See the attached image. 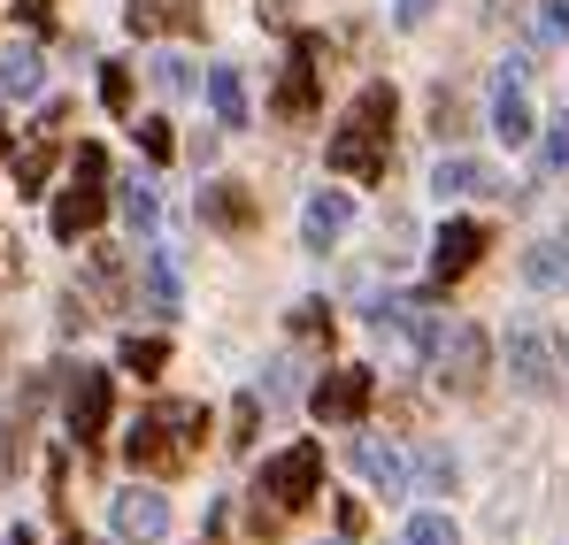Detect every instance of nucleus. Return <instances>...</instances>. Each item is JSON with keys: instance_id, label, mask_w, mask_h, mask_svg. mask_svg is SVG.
I'll use <instances>...</instances> for the list:
<instances>
[{"instance_id": "1", "label": "nucleus", "mask_w": 569, "mask_h": 545, "mask_svg": "<svg viewBox=\"0 0 569 545\" xmlns=\"http://www.w3.org/2000/svg\"><path fill=\"white\" fill-rule=\"evenodd\" d=\"M392 85H362L355 92V108L339 115V131H331V147H323V162L339 170V178H362L378 184L385 178V147H392Z\"/></svg>"}, {"instance_id": "2", "label": "nucleus", "mask_w": 569, "mask_h": 545, "mask_svg": "<svg viewBox=\"0 0 569 545\" xmlns=\"http://www.w3.org/2000/svg\"><path fill=\"white\" fill-rule=\"evenodd\" d=\"M192 438H208V415L186 407V400H162V407H147V415L131 423L123 461H131V468H147V476H178V468L192 461Z\"/></svg>"}, {"instance_id": "3", "label": "nucleus", "mask_w": 569, "mask_h": 545, "mask_svg": "<svg viewBox=\"0 0 569 545\" xmlns=\"http://www.w3.org/2000/svg\"><path fill=\"white\" fill-rule=\"evenodd\" d=\"M316 492H323V446H316V438H300V446H284L278 461H262V484H254V499H270L278 515L308 507Z\"/></svg>"}, {"instance_id": "4", "label": "nucleus", "mask_w": 569, "mask_h": 545, "mask_svg": "<svg viewBox=\"0 0 569 545\" xmlns=\"http://www.w3.org/2000/svg\"><path fill=\"white\" fill-rule=\"evenodd\" d=\"M100 215H108V154L100 147H78V178L54 200V239H86Z\"/></svg>"}, {"instance_id": "5", "label": "nucleus", "mask_w": 569, "mask_h": 545, "mask_svg": "<svg viewBox=\"0 0 569 545\" xmlns=\"http://www.w3.org/2000/svg\"><path fill=\"white\" fill-rule=\"evenodd\" d=\"M431 362H439V384L447 392H477L485 384V331L477 323H447L439 346H431Z\"/></svg>"}, {"instance_id": "6", "label": "nucleus", "mask_w": 569, "mask_h": 545, "mask_svg": "<svg viewBox=\"0 0 569 545\" xmlns=\"http://www.w3.org/2000/svg\"><path fill=\"white\" fill-rule=\"evenodd\" d=\"M116 538L123 545H154V538H170V499L162 492H147V484H131V492H116Z\"/></svg>"}, {"instance_id": "7", "label": "nucleus", "mask_w": 569, "mask_h": 545, "mask_svg": "<svg viewBox=\"0 0 569 545\" xmlns=\"http://www.w3.org/2000/svg\"><path fill=\"white\" fill-rule=\"evenodd\" d=\"M200 223H208V231H231V239H247V231L262 223V200H254L247 184L216 178V184H200Z\"/></svg>"}, {"instance_id": "8", "label": "nucleus", "mask_w": 569, "mask_h": 545, "mask_svg": "<svg viewBox=\"0 0 569 545\" xmlns=\"http://www.w3.org/2000/svg\"><path fill=\"white\" fill-rule=\"evenodd\" d=\"M108 407H116L108 369H78V376H70V438H78V446H93L100 431H108Z\"/></svg>"}, {"instance_id": "9", "label": "nucleus", "mask_w": 569, "mask_h": 545, "mask_svg": "<svg viewBox=\"0 0 569 545\" xmlns=\"http://www.w3.org/2000/svg\"><path fill=\"white\" fill-rule=\"evenodd\" d=\"M508 384H516V392H531V400H547V392H555V354H547V339H539L531 323H516V331H508Z\"/></svg>"}, {"instance_id": "10", "label": "nucleus", "mask_w": 569, "mask_h": 545, "mask_svg": "<svg viewBox=\"0 0 569 545\" xmlns=\"http://www.w3.org/2000/svg\"><path fill=\"white\" fill-rule=\"evenodd\" d=\"M492 131L508 139V147H531V92H523V62H508L500 78H492Z\"/></svg>"}, {"instance_id": "11", "label": "nucleus", "mask_w": 569, "mask_h": 545, "mask_svg": "<svg viewBox=\"0 0 569 545\" xmlns=\"http://www.w3.org/2000/svg\"><path fill=\"white\" fill-rule=\"evenodd\" d=\"M477 254H485V223L455 215V223H439V239H431V276H439V284H455V276L477 270Z\"/></svg>"}, {"instance_id": "12", "label": "nucleus", "mask_w": 569, "mask_h": 545, "mask_svg": "<svg viewBox=\"0 0 569 545\" xmlns=\"http://www.w3.org/2000/svg\"><path fill=\"white\" fill-rule=\"evenodd\" d=\"M308 400H316V415H323V423H355V415L370 407V369H331Z\"/></svg>"}, {"instance_id": "13", "label": "nucleus", "mask_w": 569, "mask_h": 545, "mask_svg": "<svg viewBox=\"0 0 569 545\" xmlns=\"http://www.w3.org/2000/svg\"><path fill=\"white\" fill-rule=\"evenodd\" d=\"M316 62H323V39L300 31V39H292V70H284L278 100H270L278 115H308V108H316Z\"/></svg>"}, {"instance_id": "14", "label": "nucleus", "mask_w": 569, "mask_h": 545, "mask_svg": "<svg viewBox=\"0 0 569 545\" xmlns=\"http://www.w3.org/2000/svg\"><path fill=\"white\" fill-rule=\"evenodd\" d=\"M347 223H355V200H347V192H316V200H308V215H300V239L323 254V246H331Z\"/></svg>"}, {"instance_id": "15", "label": "nucleus", "mask_w": 569, "mask_h": 545, "mask_svg": "<svg viewBox=\"0 0 569 545\" xmlns=\"http://www.w3.org/2000/svg\"><path fill=\"white\" fill-rule=\"evenodd\" d=\"M355 468L378 484L385 499H400L408 492V461H400V446H378V438H355Z\"/></svg>"}, {"instance_id": "16", "label": "nucleus", "mask_w": 569, "mask_h": 545, "mask_svg": "<svg viewBox=\"0 0 569 545\" xmlns=\"http://www.w3.org/2000/svg\"><path fill=\"white\" fill-rule=\"evenodd\" d=\"M431 192H447V200H485V192H500V178H492L485 162H470V154H447L439 178H431Z\"/></svg>"}, {"instance_id": "17", "label": "nucleus", "mask_w": 569, "mask_h": 545, "mask_svg": "<svg viewBox=\"0 0 569 545\" xmlns=\"http://www.w3.org/2000/svg\"><path fill=\"white\" fill-rule=\"evenodd\" d=\"M123 23H131L139 39H154V31H170V23H178V31H200V8H186V0H131Z\"/></svg>"}, {"instance_id": "18", "label": "nucleus", "mask_w": 569, "mask_h": 545, "mask_svg": "<svg viewBox=\"0 0 569 545\" xmlns=\"http://www.w3.org/2000/svg\"><path fill=\"white\" fill-rule=\"evenodd\" d=\"M139 284H147V315H178V262L162 246L139 254Z\"/></svg>"}, {"instance_id": "19", "label": "nucleus", "mask_w": 569, "mask_h": 545, "mask_svg": "<svg viewBox=\"0 0 569 545\" xmlns=\"http://www.w3.org/2000/svg\"><path fill=\"white\" fill-rule=\"evenodd\" d=\"M0 92H8V100L39 92V47H31V39H8V47H0Z\"/></svg>"}, {"instance_id": "20", "label": "nucleus", "mask_w": 569, "mask_h": 545, "mask_svg": "<svg viewBox=\"0 0 569 545\" xmlns=\"http://www.w3.org/2000/svg\"><path fill=\"white\" fill-rule=\"evenodd\" d=\"M523 276H531V284H547V292H555V284H569V223L523 254Z\"/></svg>"}, {"instance_id": "21", "label": "nucleus", "mask_w": 569, "mask_h": 545, "mask_svg": "<svg viewBox=\"0 0 569 545\" xmlns=\"http://www.w3.org/2000/svg\"><path fill=\"white\" fill-rule=\"evenodd\" d=\"M116 208H123V223H131L139 239H154V223H162V200H154V184H147V178H123V184H116Z\"/></svg>"}, {"instance_id": "22", "label": "nucleus", "mask_w": 569, "mask_h": 545, "mask_svg": "<svg viewBox=\"0 0 569 545\" xmlns=\"http://www.w3.org/2000/svg\"><path fill=\"white\" fill-rule=\"evenodd\" d=\"M208 100H216L223 131H247V85H239V70H208Z\"/></svg>"}, {"instance_id": "23", "label": "nucleus", "mask_w": 569, "mask_h": 545, "mask_svg": "<svg viewBox=\"0 0 569 545\" xmlns=\"http://www.w3.org/2000/svg\"><path fill=\"white\" fill-rule=\"evenodd\" d=\"M47 170H54V147H47V139H39V147H23V154H16V192H39Z\"/></svg>"}, {"instance_id": "24", "label": "nucleus", "mask_w": 569, "mask_h": 545, "mask_svg": "<svg viewBox=\"0 0 569 545\" xmlns=\"http://www.w3.org/2000/svg\"><path fill=\"white\" fill-rule=\"evenodd\" d=\"M123 369L131 376H154V369H170V346L162 339H123Z\"/></svg>"}, {"instance_id": "25", "label": "nucleus", "mask_w": 569, "mask_h": 545, "mask_svg": "<svg viewBox=\"0 0 569 545\" xmlns=\"http://www.w3.org/2000/svg\"><path fill=\"white\" fill-rule=\"evenodd\" d=\"M154 85L170 92V100H186V92H192V62H186V54H162V62H154Z\"/></svg>"}, {"instance_id": "26", "label": "nucleus", "mask_w": 569, "mask_h": 545, "mask_svg": "<svg viewBox=\"0 0 569 545\" xmlns=\"http://www.w3.org/2000/svg\"><path fill=\"white\" fill-rule=\"evenodd\" d=\"M100 100H108L116 115H131V70H123V62H108V70H100Z\"/></svg>"}, {"instance_id": "27", "label": "nucleus", "mask_w": 569, "mask_h": 545, "mask_svg": "<svg viewBox=\"0 0 569 545\" xmlns=\"http://www.w3.org/2000/svg\"><path fill=\"white\" fill-rule=\"evenodd\" d=\"M408 545H462V538H455L447 515H416V523H408Z\"/></svg>"}, {"instance_id": "28", "label": "nucleus", "mask_w": 569, "mask_h": 545, "mask_svg": "<svg viewBox=\"0 0 569 545\" xmlns=\"http://www.w3.org/2000/svg\"><path fill=\"white\" fill-rule=\"evenodd\" d=\"M139 147H147L154 162H170V154H178V139H170V123H162V115H147V123H139Z\"/></svg>"}, {"instance_id": "29", "label": "nucleus", "mask_w": 569, "mask_h": 545, "mask_svg": "<svg viewBox=\"0 0 569 545\" xmlns=\"http://www.w3.org/2000/svg\"><path fill=\"white\" fill-rule=\"evenodd\" d=\"M254 415H262V400H254V392H247V400H239V407H231V446H247V438H254Z\"/></svg>"}, {"instance_id": "30", "label": "nucleus", "mask_w": 569, "mask_h": 545, "mask_svg": "<svg viewBox=\"0 0 569 545\" xmlns=\"http://www.w3.org/2000/svg\"><path fill=\"white\" fill-rule=\"evenodd\" d=\"M292 331H331V307H323V300H300V307H292Z\"/></svg>"}, {"instance_id": "31", "label": "nucleus", "mask_w": 569, "mask_h": 545, "mask_svg": "<svg viewBox=\"0 0 569 545\" xmlns=\"http://www.w3.org/2000/svg\"><path fill=\"white\" fill-rule=\"evenodd\" d=\"M431 8H439V0H392V23L416 31V23H431Z\"/></svg>"}, {"instance_id": "32", "label": "nucleus", "mask_w": 569, "mask_h": 545, "mask_svg": "<svg viewBox=\"0 0 569 545\" xmlns=\"http://www.w3.org/2000/svg\"><path fill=\"white\" fill-rule=\"evenodd\" d=\"M292 392H300V369L278 362V369H270V400H292Z\"/></svg>"}, {"instance_id": "33", "label": "nucleus", "mask_w": 569, "mask_h": 545, "mask_svg": "<svg viewBox=\"0 0 569 545\" xmlns=\"http://www.w3.org/2000/svg\"><path fill=\"white\" fill-rule=\"evenodd\" d=\"M547 170H569V115L555 123V139H547Z\"/></svg>"}, {"instance_id": "34", "label": "nucleus", "mask_w": 569, "mask_h": 545, "mask_svg": "<svg viewBox=\"0 0 569 545\" xmlns=\"http://www.w3.org/2000/svg\"><path fill=\"white\" fill-rule=\"evenodd\" d=\"M16 16H23L31 31H47V23H54V0H16Z\"/></svg>"}, {"instance_id": "35", "label": "nucleus", "mask_w": 569, "mask_h": 545, "mask_svg": "<svg viewBox=\"0 0 569 545\" xmlns=\"http://www.w3.org/2000/svg\"><path fill=\"white\" fill-rule=\"evenodd\" d=\"M547 23H555V31L569 39V0H547Z\"/></svg>"}, {"instance_id": "36", "label": "nucleus", "mask_w": 569, "mask_h": 545, "mask_svg": "<svg viewBox=\"0 0 569 545\" xmlns=\"http://www.w3.org/2000/svg\"><path fill=\"white\" fill-rule=\"evenodd\" d=\"M0 154H8V123H0Z\"/></svg>"}]
</instances>
